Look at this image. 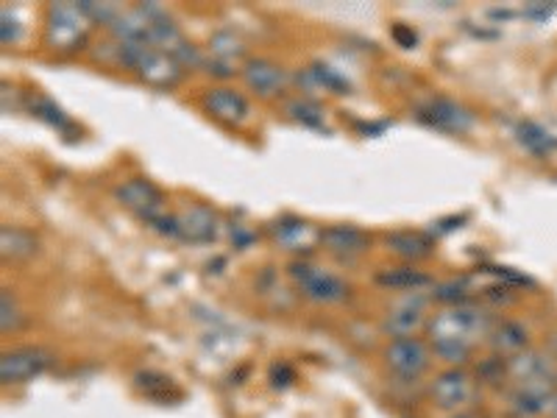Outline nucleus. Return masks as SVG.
<instances>
[{"label": "nucleus", "mask_w": 557, "mask_h": 418, "mask_svg": "<svg viewBox=\"0 0 557 418\" xmlns=\"http://www.w3.org/2000/svg\"><path fill=\"white\" fill-rule=\"evenodd\" d=\"M203 109H207L215 121L226 123V126H240V123L248 121V114H251L248 98L235 87L209 89L207 96H203Z\"/></svg>", "instance_id": "f8f14e48"}, {"label": "nucleus", "mask_w": 557, "mask_h": 418, "mask_svg": "<svg viewBox=\"0 0 557 418\" xmlns=\"http://www.w3.org/2000/svg\"><path fill=\"white\" fill-rule=\"evenodd\" d=\"M92 20L82 3H53L45 20V45L57 53L78 51L87 39Z\"/></svg>", "instance_id": "7ed1b4c3"}, {"label": "nucleus", "mask_w": 557, "mask_h": 418, "mask_svg": "<svg viewBox=\"0 0 557 418\" xmlns=\"http://www.w3.org/2000/svg\"><path fill=\"white\" fill-rule=\"evenodd\" d=\"M487 346L494 348V355L502 360H510V357L521 355L530 348V330H527L521 321L513 318H505V321H496L491 337H487Z\"/></svg>", "instance_id": "dca6fc26"}, {"label": "nucleus", "mask_w": 557, "mask_h": 418, "mask_svg": "<svg viewBox=\"0 0 557 418\" xmlns=\"http://www.w3.org/2000/svg\"><path fill=\"white\" fill-rule=\"evenodd\" d=\"M385 366L396 380L416 382L430 371L432 360V346L430 341H421V337H401V341H391L385 346Z\"/></svg>", "instance_id": "423d86ee"}, {"label": "nucleus", "mask_w": 557, "mask_h": 418, "mask_svg": "<svg viewBox=\"0 0 557 418\" xmlns=\"http://www.w3.org/2000/svg\"><path fill=\"white\" fill-rule=\"evenodd\" d=\"M549 416H552V418H557V396H555V402H552V410H549Z\"/></svg>", "instance_id": "7c9ffc66"}, {"label": "nucleus", "mask_w": 557, "mask_h": 418, "mask_svg": "<svg viewBox=\"0 0 557 418\" xmlns=\"http://www.w3.org/2000/svg\"><path fill=\"white\" fill-rule=\"evenodd\" d=\"M178 223V241L184 243H212L218 237V216L203 204H193V207L176 212Z\"/></svg>", "instance_id": "ddd939ff"}, {"label": "nucleus", "mask_w": 557, "mask_h": 418, "mask_svg": "<svg viewBox=\"0 0 557 418\" xmlns=\"http://www.w3.org/2000/svg\"><path fill=\"white\" fill-rule=\"evenodd\" d=\"M449 418H474V416H471V413H455V416H449Z\"/></svg>", "instance_id": "2f4dec72"}, {"label": "nucleus", "mask_w": 557, "mask_h": 418, "mask_svg": "<svg viewBox=\"0 0 557 418\" xmlns=\"http://www.w3.org/2000/svg\"><path fill=\"white\" fill-rule=\"evenodd\" d=\"M285 112L290 114V121L301 123V126L323 128V109L310 98H293L285 103Z\"/></svg>", "instance_id": "b1692460"}, {"label": "nucleus", "mask_w": 557, "mask_h": 418, "mask_svg": "<svg viewBox=\"0 0 557 418\" xmlns=\"http://www.w3.org/2000/svg\"><path fill=\"white\" fill-rule=\"evenodd\" d=\"M114 57L123 67H128L137 78L159 89L176 87L184 76V67L165 51L151 42H114Z\"/></svg>", "instance_id": "f03ea898"}, {"label": "nucleus", "mask_w": 557, "mask_h": 418, "mask_svg": "<svg viewBox=\"0 0 557 418\" xmlns=\"http://www.w3.org/2000/svg\"><path fill=\"white\" fill-rule=\"evenodd\" d=\"M376 282L382 287H391V291L418 293L432 285V276H426L424 271H416V268H393V271H382Z\"/></svg>", "instance_id": "412c9836"}, {"label": "nucleus", "mask_w": 557, "mask_h": 418, "mask_svg": "<svg viewBox=\"0 0 557 418\" xmlns=\"http://www.w3.org/2000/svg\"><path fill=\"white\" fill-rule=\"evenodd\" d=\"M53 352L42 346H20L0 355V382L3 385H26L42 377L53 366Z\"/></svg>", "instance_id": "0eeeda50"}, {"label": "nucleus", "mask_w": 557, "mask_h": 418, "mask_svg": "<svg viewBox=\"0 0 557 418\" xmlns=\"http://www.w3.org/2000/svg\"><path fill=\"white\" fill-rule=\"evenodd\" d=\"M20 323H23V312H20L17 298H14V293L9 287H3L0 291V330L9 335V332L20 330Z\"/></svg>", "instance_id": "393cba45"}, {"label": "nucleus", "mask_w": 557, "mask_h": 418, "mask_svg": "<svg viewBox=\"0 0 557 418\" xmlns=\"http://www.w3.org/2000/svg\"><path fill=\"white\" fill-rule=\"evenodd\" d=\"M480 396V382L469 368H444L430 382V399L437 410L446 413H469Z\"/></svg>", "instance_id": "20e7f679"}, {"label": "nucleus", "mask_w": 557, "mask_h": 418, "mask_svg": "<svg viewBox=\"0 0 557 418\" xmlns=\"http://www.w3.org/2000/svg\"><path fill=\"white\" fill-rule=\"evenodd\" d=\"M243 82L253 96L276 98L287 89V73L271 59H248L243 64Z\"/></svg>", "instance_id": "9b49d317"}, {"label": "nucleus", "mask_w": 557, "mask_h": 418, "mask_svg": "<svg viewBox=\"0 0 557 418\" xmlns=\"http://www.w3.org/2000/svg\"><path fill=\"white\" fill-rule=\"evenodd\" d=\"M321 246L335 254V257L351 260V257H360V254L368 251L371 237L360 226H351V223H332V226L321 229Z\"/></svg>", "instance_id": "4468645a"}, {"label": "nucleus", "mask_w": 557, "mask_h": 418, "mask_svg": "<svg viewBox=\"0 0 557 418\" xmlns=\"http://www.w3.org/2000/svg\"><path fill=\"white\" fill-rule=\"evenodd\" d=\"M28 109H32L34 118H39V121L48 123V126L59 128V132L67 134V137H73V134L78 132L76 123L70 121L67 114H64V109L57 107L48 96H32L28 98Z\"/></svg>", "instance_id": "aec40b11"}, {"label": "nucleus", "mask_w": 557, "mask_h": 418, "mask_svg": "<svg viewBox=\"0 0 557 418\" xmlns=\"http://www.w3.org/2000/svg\"><path fill=\"white\" fill-rule=\"evenodd\" d=\"M39 241L34 232L23 226H0V254L7 260H28L32 254H37Z\"/></svg>", "instance_id": "6ab92c4d"}, {"label": "nucleus", "mask_w": 557, "mask_h": 418, "mask_svg": "<svg viewBox=\"0 0 557 418\" xmlns=\"http://www.w3.org/2000/svg\"><path fill=\"white\" fill-rule=\"evenodd\" d=\"M416 118L426 126L437 128V132H451V134H462L469 132L474 126V114L469 112L466 107H460L457 101L444 96L426 98L416 107Z\"/></svg>", "instance_id": "1a4fd4ad"}, {"label": "nucleus", "mask_w": 557, "mask_h": 418, "mask_svg": "<svg viewBox=\"0 0 557 418\" xmlns=\"http://www.w3.org/2000/svg\"><path fill=\"white\" fill-rule=\"evenodd\" d=\"M134 385L146 393L148 399H159L157 391L168 393L173 388V382L168 380V377H162V374H153V371H139V374L134 377Z\"/></svg>", "instance_id": "bb28decb"}, {"label": "nucleus", "mask_w": 557, "mask_h": 418, "mask_svg": "<svg viewBox=\"0 0 557 418\" xmlns=\"http://www.w3.org/2000/svg\"><path fill=\"white\" fill-rule=\"evenodd\" d=\"M290 279L296 282L301 296L307 302H312V305H341V302L348 298V293H351V287L337 273L310 266V262H293Z\"/></svg>", "instance_id": "39448f33"}, {"label": "nucleus", "mask_w": 557, "mask_h": 418, "mask_svg": "<svg viewBox=\"0 0 557 418\" xmlns=\"http://www.w3.org/2000/svg\"><path fill=\"white\" fill-rule=\"evenodd\" d=\"M426 298L412 293V298H407L405 305L393 307L391 312L382 321V332L393 341H401V337H418V332H426V323L430 318L424 316Z\"/></svg>", "instance_id": "9d476101"}, {"label": "nucleus", "mask_w": 557, "mask_h": 418, "mask_svg": "<svg viewBox=\"0 0 557 418\" xmlns=\"http://www.w3.org/2000/svg\"><path fill=\"white\" fill-rule=\"evenodd\" d=\"M0 23H3V28H0V39H3V45L17 42V20H14V14L9 12V9L0 12Z\"/></svg>", "instance_id": "cd10ccee"}, {"label": "nucleus", "mask_w": 557, "mask_h": 418, "mask_svg": "<svg viewBox=\"0 0 557 418\" xmlns=\"http://www.w3.org/2000/svg\"><path fill=\"white\" fill-rule=\"evenodd\" d=\"M209 53H212L218 64L232 67V62L246 53V45H243V39L235 32H218L215 37H209Z\"/></svg>", "instance_id": "4be33fe9"}, {"label": "nucleus", "mask_w": 557, "mask_h": 418, "mask_svg": "<svg viewBox=\"0 0 557 418\" xmlns=\"http://www.w3.org/2000/svg\"><path fill=\"white\" fill-rule=\"evenodd\" d=\"M494 323V316L474 302L437 310L426 323L432 355L449 368H466L476 346L487 343Z\"/></svg>", "instance_id": "f257e3e1"}, {"label": "nucleus", "mask_w": 557, "mask_h": 418, "mask_svg": "<svg viewBox=\"0 0 557 418\" xmlns=\"http://www.w3.org/2000/svg\"><path fill=\"white\" fill-rule=\"evenodd\" d=\"M273 235L287 251H305V248L321 243V232L312 229L307 221H298V218H282L278 223H273Z\"/></svg>", "instance_id": "f3484780"}, {"label": "nucleus", "mask_w": 557, "mask_h": 418, "mask_svg": "<svg viewBox=\"0 0 557 418\" xmlns=\"http://www.w3.org/2000/svg\"><path fill=\"white\" fill-rule=\"evenodd\" d=\"M516 134H519L521 146H524L530 153H539V157H544V153H549L552 148H557V139L552 137L549 132H544L539 123H530V121L519 123Z\"/></svg>", "instance_id": "5701e85b"}, {"label": "nucleus", "mask_w": 557, "mask_h": 418, "mask_svg": "<svg viewBox=\"0 0 557 418\" xmlns=\"http://www.w3.org/2000/svg\"><path fill=\"white\" fill-rule=\"evenodd\" d=\"M114 198H117L128 212H134L139 221H146L148 226H151L153 221H159L162 216H168L165 193L159 190L153 182H148V179H126V182L114 187Z\"/></svg>", "instance_id": "6e6552de"}, {"label": "nucleus", "mask_w": 557, "mask_h": 418, "mask_svg": "<svg viewBox=\"0 0 557 418\" xmlns=\"http://www.w3.org/2000/svg\"><path fill=\"white\" fill-rule=\"evenodd\" d=\"M552 9H555V7H552ZM552 9L541 7V3H530V7L524 9V14H527V17H549Z\"/></svg>", "instance_id": "c756f323"}, {"label": "nucleus", "mask_w": 557, "mask_h": 418, "mask_svg": "<svg viewBox=\"0 0 557 418\" xmlns=\"http://www.w3.org/2000/svg\"><path fill=\"white\" fill-rule=\"evenodd\" d=\"M544 377H557V360L541 348H527L521 355L507 360V380L527 382V380H544Z\"/></svg>", "instance_id": "2eb2a0df"}, {"label": "nucleus", "mask_w": 557, "mask_h": 418, "mask_svg": "<svg viewBox=\"0 0 557 418\" xmlns=\"http://www.w3.org/2000/svg\"><path fill=\"white\" fill-rule=\"evenodd\" d=\"M385 246L391 248L401 260H426L435 248V241L426 232H412V229H401L385 237Z\"/></svg>", "instance_id": "a211bd4d"}, {"label": "nucleus", "mask_w": 557, "mask_h": 418, "mask_svg": "<svg viewBox=\"0 0 557 418\" xmlns=\"http://www.w3.org/2000/svg\"><path fill=\"white\" fill-rule=\"evenodd\" d=\"M393 37L399 39V42L405 45V48H412V45H416V39H418L416 34H412V32H407L405 26H396V28H393Z\"/></svg>", "instance_id": "c85d7f7f"}, {"label": "nucleus", "mask_w": 557, "mask_h": 418, "mask_svg": "<svg viewBox=\"0 0 557 418\" xmlns=\"http://www.w3.org/2000/svg\"><path fill=\"white\" fill-rule=\"evenodd\" d=\"M307 73H310V82L315 84V87L330 89V93H335V96H343V93H348L346 78L337 76L335 70L326 67V64H315V67L307 70Z\"/></svg>", "instance_id": "a878e982"}]
</instances>
